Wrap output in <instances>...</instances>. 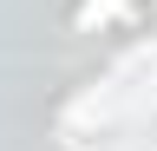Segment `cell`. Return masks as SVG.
<instances>
[{
  "instance_id": "1",
  "label": "cell",
  "mask_w": 157,
  "mask_h": 151,
  "mask_svg": "<svg viewBox=\"0 0 157 151\" xmlns=\"http://www.w3.org/2000/svg\"><path fill=\"white\" fill-rule=\"evenodd\" d=\"M124 7V0H85V7H78V26H92V20H105V13H118Z\"/></svg>"
}]
</instances>
